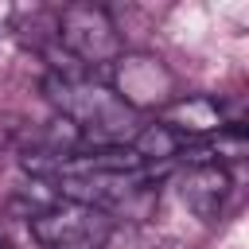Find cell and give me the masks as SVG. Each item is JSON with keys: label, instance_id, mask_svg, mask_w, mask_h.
<instances>
[{"label": "cell", "instance_id": "obj_3", "mask_svg": "<svg viewBox=\"0 0 249 249\" xmlns=\"http://www.w3.org/2000/svg\"><path fill=\"white\" fill-rule=\"evenodd\" d=\"M113 93L132 113L144 105H167L175 93V74L152 54H128V58H117V89Z\"/></svg>", "mask_w": 249, "mask_h": 249}, {"label": "cell", "instance_id": "obj_4", "mask_svg": "<svg viewBox=\"0 0 249 249\" xmlns=\"http://www.w3.org/2000/svg\"><path fill=\"white\" fill-rule=\"evenodd\" d=\"M230 171L218 163H195L179 175V202L198 218V222H214L230 198Z\"/></svg>", "mask_w": 249, "mask_h": 249}, {"label": "cell", "instance_id": "obj_7", "mask_svg": "<svg viewBox=\"0 0 249 249\" xmlns=\"http://www.w3.org/2000/svg\"><path fill=\"white\" fill-rule=\"evenodd\" d=\"M0 249H16V241H12V237H4V233H0Z\"/></svg>", "mask_w": 249, "mask_h": 249}, {"label": "cell", "instance_id": "obj_6", "mask_svg": "<svg viewBox=\"0 0 249 249\" xmlns=\"http://www.w3.org/2000/svg\"><path fill=\"white\" fill-rule=\"evenodd\" d=\"M183 136L179 132H171L167 124H160V121H152V124H140L136 132H132V152H136V160L140 163H171L179 152H183Z\"/></svg>", "mask_w": 249, "mask_h": 249}, {"label": "cell", "instance_id": "obj_1", "mask_svg": "<svg viewBox=\"0 0 249 249\" xmlns=\"http://www.w3.org/2000/svg\"><path fill=\"white\" fill-rule=\"evenodd\" d=\"M47 97L54 101L58 117H66L82 140L93 144H124V136L136 124V113L101 82H89L86 74L78 78H62V74H47Z\"/></svg>", "mask_w": 249, "mask_h": 249}, {"label": "cell", "instance_id": "obj_2", "mask_svg": "<svg viewBox=\"0 0 249 249\" xmlns=\"http://www.w3.org/2000/svg\"><path fill=\"white\" fill-rule=\"evenodd\" d=\"M58 47L82 66H105L121 58V35L101 4H66L58 16Z\"/></svg>", "mask_w": 249, "mask_h": 249}, {"label": "cell", "instance_id": "obj_5", "mask_svg": "<svg viewBox=\"0 0 249 249\" xmlns=\"http://www.w3.org/2000/svg\"><path fill=\"white\" fill-rule=\"evenodd\" d=\"M160 124H167L183 140H202V136H214L218 128H226V109L210 93H187V97H175L163 105Z\"/></svg>", "mask_w": 249, "mask_h": 249}]
</instances>
